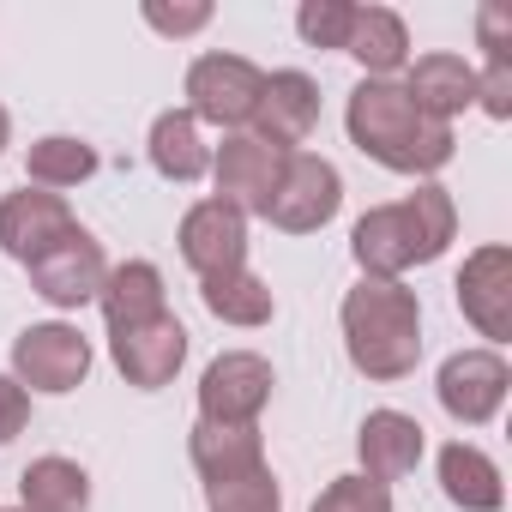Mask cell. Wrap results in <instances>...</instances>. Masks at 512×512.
I'll list each match as a JSON object with an SVG mask.
<instances>
[{
    "label": "cell",
    "instance_id": "cell-31",
    "mask_svg": "<svg viewBox=\"0 0 512 512\" xmlns=\"http://www.w3.org/2000/svg\"><path fill=\"white\" fill-rule=\"evenodd\" d=\"M512 19H506V7H488L476 13V31H482V49H488V67H512V31H506Z\"/></svg>",
    "mask_w": 512,
    "mask_h": 512
},
{
    "label": "cell",
    "instance_id": "cell-30",
    "mask_svg": "<svg viewBox=\"0 0 512 512\" xmlns=\"http://www.w3.org/2000/svg\"><path fill=\"white\" fill-rule=\"evenodd\" d=\"M145 25L163 31V37H193V31L211 25V7H205V0H199V7H145Z\"/></svg>",
    "mask_w": 512,
    "mask_h": 512
},
{
    "label": "cell",
    "instance_id": "cell-15",
    "mask_svg": "<svg viewBox=\"0 0 512 512\" xmlns=\"http://www.w3.org/2000/svg\"><path fill=\"white\" fill-rule=\"evenodd\" d=\"M109 356H115V368H121L127 386L157 392V386H169V380L181 374V362H187V326H181L175 314H163V320H151V326L115 332V338H109Z\"/></svg>",
    "mask_w": 512,
    "mask_h": 512
},
{
    "label": "cell",
    "instance_id": "cell-33",
    "mask_svg": "<svg viewBox=\"0 0 512 512\" xmlns=\"http://www.w3.org/2000/svg\"><path fill=\"white\" fill-rule=\"evenodd\" d=\"M7 139H13V115L0 109V151H7Z\"/></svg>",
    "mask_w": 512,
    "mask_h": 512
},
{
    "label": "cell",
    "instance_id": "cell-13",
    "mask_svg": "<svg viewBox=\"0 0 512 512\" xmlns=\"http://www.w3.org/2000/svg\"><path fill=\"white\" fill-rule=\"evenodd\" d=\"M181 260L205 278H223V272H241L247 266V217L223 199H199L187 217H181Z\"/></svg>",
    "mask_w": 512,
    "mask_h": 512
},
{
    "label": "cell",
    "instance_id": "cell-14",
    "mask_svg": "<svg viewBox=\"0 0 512 512\" xmlns=\"http://www.w3.org/2000/svg\"><path fill=\"white\" fill-rule=\"evenodd\" d=\"M253 139H266L278 151H296L314 127H320V85L302 73V67H284V73H266V91L253 103Z\"/></svg>",
    "mask_w": 512,
    "mask_h": 512
},
{
    "label": "cell",
    "instance_id": "cell-16",
    "mask_svg": "<svg viewBox=\"0 0 512 512\" xmlns=\"http://www.w3.org/2000/svg\"><path fill=\"white\" fill-rule=\"evenodd\" d=\"M422 446H428V440H422V422L404 416V410H368V422H362V434H356L362 476L380 482V488L404 482V476L422 464Z\"/></svg>",
    "mask_w": 512,
    "mask_h": 512
},
{
    "label": "cell",
    "instance_id": "cell-17",
    "mask_svg": "<svg viewBox=\"0 0 512 512\" xmlns=\"http://www.w3.org/2000/svg\"><path fill=\"white\" fill-rule=\"evenodd\" d=\"M428 121H446L452 127V115H464L470 103H476V67L464 61V55H422V61H410L404 67V85H398Z\"/></svg>",
    "mask_w": 512,
    "mask_h": 512
},
{
    "label": "cell",
    "instance_id": "cell-28",
    "mask_svg": "<svg viewBox=\"0 0 512 512\" xmlns=\"http://www.w3.org/2000/svg\"><path fill=\"white\" fill-rule=\"evenodd\" d=\"M314 512H392V488H380L368 476H338L320 488Z\"/></svg>",
    "mask_w": 512,
    "mask_h": 512
},
{
    "label": "cell",
    "instance_id": "cell-29",
    "mask_svg": "<svg viewBox=\"0 0 512 512\" xmlns=\"http://www.w3.org/2000/svg\"><path fill=\"white\" fill-rule=\"evenodd\" d=\"M31 422V392L13 380V374H0V446H13Z\"/></svg>",
    "mask_w": 512,
    "mask_h": 512
},
{
    "label": "cell",
    "instance_id": "cell-23",
    "mask_svg": "<svg viewBox=\"0 0 512 512\" xmlns=\"http://www.w3.org/2000/svg\"><path fill=\"white\" fill-rule=\"evenodd\" d=\"M91 506V476L73 458H37L19 476V512H85Z\"/></svg>",
    "mask_w": 512,
    "mask_h": 512
},
{
    "label": "cell",
    "instance_id": "cell-7",
    "mask_svg": "<svg viewBox=\"0 0 512 512\" xmlns=\"http://www.w3.org/2000/svg\"><path fill=\"white\" fill-rule=\"evenodd\" d=\"M266 91V73L253 67L247 55H199L187 67V115L211 121V127H247L253 103Z\"/></svg>",
    "mask_w": 512,
    "mask_h": 512
},
{
    "label": "cell",
    "instance_id": "cell-1",
    "mask_svg": "<svg viewBox=\"0 0 512 512\" xmlns=\"http://www.w3.org/2000/svg\"><path fill=\"white\" fill-rule=\"evenodd\" d=\"M452 235H458V205H452V193H446L440 181H422L416 193L362 211L356 229H350V253H356L362 278L404 284V272L440 260V253L452 247Z\"/></svg>",
    "mask_w": 512,
    "mask_h": 512
},
{
    "label": "cell",
    "instance_id": "cell-11",
    "mask_svg": "<svg viewBox=\"0 0 512 512\" xmlns=\"http://www.w3.org/2000/svg\"><path fill=\"white\" fill-rule=\"evenodd\" d=\"M25 272H31V284H37L43 302H55V308H85V302H97V290H103V278H109V260H103V241L79 223L61 247H49L43 260H31Z\"/></svg>",
    "mask_w": 512,
    "mask_h": 512
},
{
    "label": "cell",
    "instance_id": "cell-20",
    "mask_svg": "<svg viewBox=\"0 0 512 512\" xmlns=\"http://www.w3.org/2000/svg\"><path fill=\"white\" fill-rule=\"evenodd\" d=\"M440 488H446V500H452L458 512H500V506H506V476H500V464H494L482 446H470V440H452V446L440 452Z\"/></svg>",
    "mask_w": 512,
    "mask_h": 512
},
{
    "label": "cell",
    "instance_id": "cell-4",
    "mask_svg": "<svg viewBox=\"0 0 512 512\" xmlns=\"http://www.w3.org/2000/svg\"><path fill=\"white\" fill-rule=\"evenodd\" d=\"M338 205H344L338 163H326L314 151H290L284 157V175H278V193L266 199L260 217L272 229H284V235H314V229H326L338 217Z\"/></svg>",
    "mask_w": 512,
    "mask_h": 512
},
{
    "label": "cell",
    "instance_id": "cell-26",
    "mask_svg": "<svg viewBox=\"0 0 512 512\" xmlns=\"http://www.w3.org/2000/svg\"><path fill=\"white\" fill-rule=\"evenodd\" d=\"M205 506L211 512H284V488L266 464V470H247L229 482H205Z\"/></svg>",
    "mask_w": 512,
    "mask_h": 512
},
{
    "label": "cell",
    "instance_id": "cell-19",
    "mask_svg": "<svg viewBox=\"0 0 512 512\" xmlns=\"http://www.w3.org/2000/svg\"><path fill=\"white\" fill-rule=\"evenodd\" d=\"M187 458H193L199 482H229V476H247V470H266V440H260V422H253V428L193 422V434H187Z\"/></svg>",
    "mask_w": 512,
    "mask_h": 512
},
{
    "label": "cell",
    "instance_id": "cell-22",
    "mask_svg": "<svg viewBox=\"0 0 512 512\" xmlns=\"http://www.w3.org/2000/svg\"><path fill=\"white\" fill-rule=\"evenodd\" d=\"M151 169L163 175V181H199V175H211V151H205V139H199V121L187 115V109H163L157 121H151Z\"/></svg>",
    "mask_w": 512,
    "mask_h": 512
},
{
    "label": "cell",
    "instance_id": "cell-27",
    "mask_svg": "<svg viewBox=\"0 0 512 512\" xmlns=\"http://www.w3.org/2000/svg\"><path fill=\"white\" fill-rule=\"evenodd\" d=\"M350 19H356L350 0H302L296 31H302L308 49H344L350 43Z\"/></svg>",
    "mask_w": 512,
    "mask_h": 512
},
{
    "label": "cell",
    "instance_id": "cell-3",
    "mask_svg": "<svg viewBox=\"0 0 512 512\" xmlns=\"http://www.w3.org/2000/svg\"><path fill=\"white\" fill-rule=\"evenodd\" d=\"M344 350L356 362V374L368 380H404L422 362V302L410 284H386V278H362L344 308Z\"/></svg>",
    "mask_w": 512,
    "mask_h": 512
},
{
    "label": "cell",
    "instance_id": "cell-32",
    "mask_svg": "<svg viewBox=\"0 0 512 512\" xmlns=\"http://www.w3.org/2000/svg\"><path fill=\"white\" fill-rule=\"evenodd\" d=\"M476 103H482L494 121H512V67H488V73H476Z\"/></svg>",
    "mask_w": 512,
    "mask_h": 512
},
{
    "label": "cell",
    "instance_id": "cell-8",
    "mask_svg": "<svg viewBox=\"0 0 512 512\" xmlns=\"http://www.w3.org/2000/svg\"><path fill=\"white\" fill-rule=\"evenodd\" d=\"M434 392H440V410H446L452 422L482 428V422L500 416V404H506V392H512V368H506L500 350H452V356L440 362Z\"/></svg>",
    "mask_w": 512,
    "mask_h": 512
},
{
    "label": "cell",
    "instance_id": "cell-25",
    "mask_svg": "<svg viewBox=\"0 0 512 512\" xmlns=\"http://www.w3.org/2000/svg\"><path fill=\"white\" fill-rule=\"evenodd\" d=\"M25 187H43V193H61V187H79L97 175V145L91 139H73V133H49L31 145L25 157Z\"/></svg>",
    "mask_w": 512,
    "mask_h": 512
},
{
    "label": "cell",
    "instance_id": "cell-6",
    "mask_svg": "<svg viewBox=\"0 0 512 512\" xmlns=\"http://www.w3.org/2000/svg\"><path fill=\"white\" fill-rule=\"evenodd\" d=\"M85 374H91V338H85L79 326L49 320V326H25V332L13 338V380H19L25 392L61 398V392H73V386H85Z\"/></svg>",
    "mask_w": 512,
    "mask_h": 512
},
{
    "label": "cell",
    "instance_id": "cell-24",
    "mask_svg": "<svg viewBox=\"0 0 512 512\" xmlns=\"http://www.w3.org/2000/svg\"><path fill=\"white\" fill-rule=\"evenodd\" d=\"M199 296H205V308H211L223 326H241V332L266 326V320L278 314L272 284H266V278H253L247 266H241V272H223V278H205V284H199Z\"/></svg>",
    "mask_w": 512,
    "mask_h": 512
},
{
    "label": "cell",
    "instance_id": "cell-12",
    "mask_svg": "<svg viewBox=\"0 0 512 512\" xmlns=\"http://www.w3.org/2000/svg\"><path fill=\"white\" fill-rule=\"evenodd\" d=\"M284 157H290V151H278V145H266V139H253V133L223 139V151L211 157V181H217L211 199L235 205L241 217H247V211H266V199L278 193Z\"/></svg>",
    "mask_w": 512,
    "mask_h": 512
},
{
    "label": "cell",
    "instance_id": "cell-9",
    "mask_svg": "<svg viewBox=\"0 0 512 512\" xmlns=\"http://www.w3.org/2000/svg\"><path fill=\"white\" fill-rule=\"evenodd\" d=\"M452 290H458L464 320L488 338V350L512 338V247H500V241L476 247L470 260L458 266V284Z\"/></svg>",
    "mask_w": 512,
    "mask_h": 512
},
{
    "label": "cell",
    "instance_id": "cell-10",
    "mask_svg": "<svg viewBox=\"0 0 512 512\" xmlns=\"http://www.w3.org/2000/svg\"><path fill=\"white\" fill-rule=\"evenodd\" d=\"M79 229L73 205L61 193H43V187H19L0 199V253H13L19 266L43 260L49 247H61L67 235Z\"/></svg>",
    "mask_w": 512,
    "mask_h": 512
},
{
    "label": "cell",
    "instance_id": "cell-5",
    "mask_svg": "<svg viewBox=\"0 0 512 512\" xmlns=\"http://www.w3.org/2000/svg\"><path fill=\"white\" fill-rule=\"evenodd\" d=\"M272 362L253 356V350H223L205 374H199V422H217V428H253L260 410L272 404Z\"/></svg>",
    "mask_w": 512,
    "mask_h": 512
},
{
    "label": "cell",
    "instance_id": "cell-18",
    "mask_svg": "<svg viewBox=\"0 0 512 512\" xmlns=\"http://www.w3.org/2000/svg\"><path fill=\"white\" fill-rule=\"evenodd\" d=\"M97 308L109 320V338L115 332H133V326H151L169 314V290H163V272L151 260H127V266H109L103 290H97Z\"/></svg>",
    "mask_w": 512,
    "mask_h": 512
},
{
    "label": "cell",
    "instance_id": "cell-21",
    "mask_svg": "<svg viewBox=\"0 0 512 512\" xmlns=\"http://www.w3.org/2000/svg\"><path fill=\"white\" fill-rule=\"evenodd\" d=\"M344 55H356L368 79H392V73L410 67V31H404V19L392 7H356Z\"/></svg>",
    "mask_w": 512,
    "mask_h": 512
},
{
    "label": "cell",
    "instance_id": "cell-2",
    "mask_svg": "<svg viewBox=\"0 0 512 512\" xmlns=\"http://www.w3.org/2000/svg\"><path fill=\"white\" fill-rule=\"evenodd\" d=\"M344 127H350V145L362 157H374L380 169L392 175H440L458 151L452 127L446 121H428L392 79H362L350 91V109H344Z\"/></svg>",
    "mask_w": 512,
    "mask_h": 512
}]
</instances>
